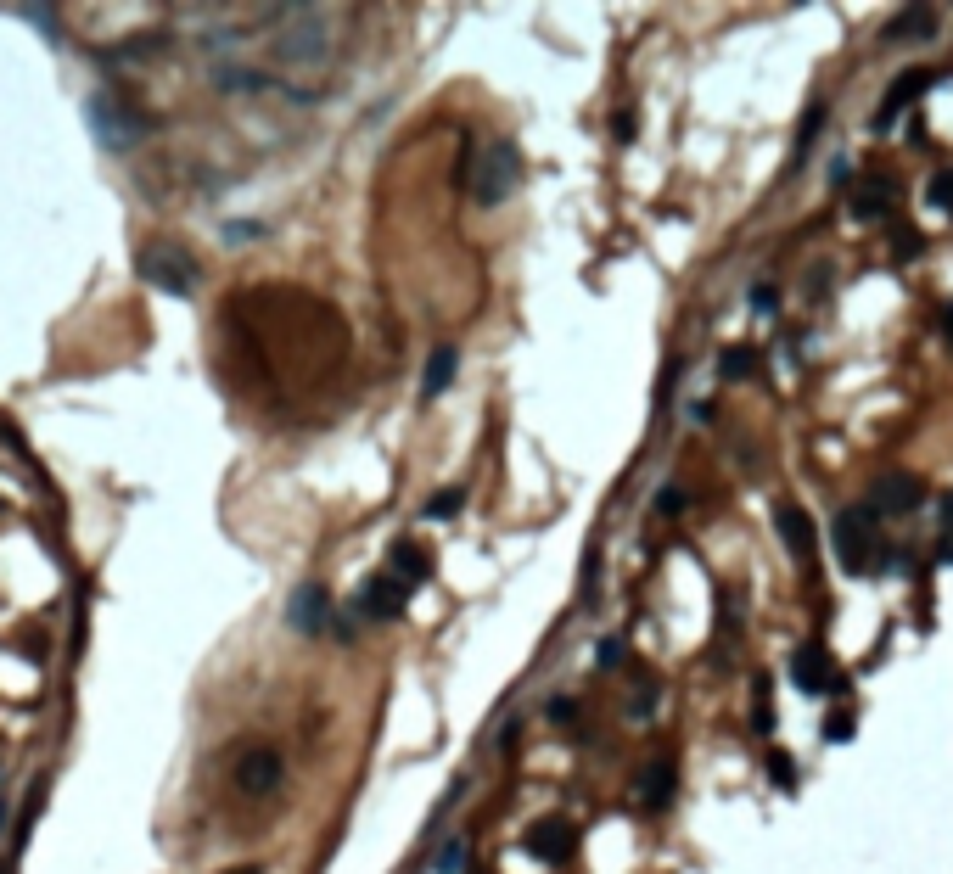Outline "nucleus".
<instances>
[{
    "instance_id": "obj_1",
    "label": "nucleus",
    "mask_w": 953,
    "mask_h": 874,
    "mask_svg": "<svg viewBox=\"0 0 953 874\" xmlns=\"http://www.w3.org/2000/svg\"><path fill=\"white\" fill-rule=\"evenodd\" d=\"M135 275H141L146 286H157V292H169V297L197 292V281H202L197 258L185 253V247H169V241H157V247H146V253L135 258Z\"/></svg>"
},
{
    "instance_id": "obj_2",
    "label": "nucleus",
    "mask_w": 953,
    "mask_h": 874,
    "mask_svg": "<svg viewBox=\"0 0 953 874\" xmlns=\"http://www.w3.org/2000/svg\"><path fill=\"white\" fill-rule=\"evenodd\" d=\"M471 169H477V180H471L477 202H483V208H499V202L522 185V152H516L511 141H494L483 152V163H471Z\"/></svg>"
},
{
    "instance_id": "obj_3",
    "label": "nucleus",
    "mask_w": 953,
    "mask_h": 874,
    "mask_svg": "<svg viewBox=\"0 0 953 874\" xmlns=\"http://www.w3.org/2000/svg\"><path fill=\"white\" fill-rule=\"evenodd\" d=\"M522 846H527V858L561 869V863L578 858V824H572V818H539V824L522 835Z\"/></svg>"
},
{
    "instance_id": "obj_4",
    "label": "nucleus",
    "mask_w": 953,
    "mask_h": 874,
    "mask_svg": "<svg viewBox=\"0 0 953 874\" xmlns=\"http://www.w3.org/2000/svg\"><path fill=\"white\" fill-rule=\"evenodd\" d=\"M925 90H931V68H903L892 85H886V96H881V107H875V118H869V129H875V135L897 129V118L909 113Z\"/></svg>"
},
{
    "instance_id": "obj_5",
    "label": "nucleus",
    "mask_w": 953,
    "mask_h": 874,
    "mask_svg": "<svg viewBox=\"0 0 953 874\" xmlns=\"http://www.w3.org/2000/svg\"><path fill=\"white\" fill-rule=\"evenodd\" d=\"M836 555L847 572H869V561H875V522H869V510H841L836 516Z\"/></svg>"
},
{
    "instance_id": "obj_6",
    "label": "nucleus",
    "mask_w": 953,
    "mask_h": 874,
    "mask_svg": "<svg viewBox=\"0 0 953 874\" xmlns=\"http://www.w3.org/2000/svg\"><path fill=\"white\" fill-rule=\"evenodd\" d=\"M286 779V762L275 746H247L242 757H236V785H242V796H275Z\"/></svg>"
},
{
    "instance_id": "obj_7",
    "label": "nucleus",
    "mask_w": 953,
    "mask_h": 874,
    "mask_svg": "<svg viewBox=\"0 0 953 874\" xmlns=\"http://www.w3.org/2000/svg\"><path fill=\"white\" fill-rule=\"evenodd\" d=\"M404 600H410V594L393 578H370L365 589L348 600V611H354L359 622H393V617H404Z\"/></svg>"
},
{
    "instance_id": "obj_8",
    "label": "nucleus",
    "mask_w": 953,
    "mask_h": 874,
    "mask_svg": "<svg viewBox=\"0 0 953 874\" xmlns=\"http://www.w3.org/2000/svg\"><path fill=\"white\" fill-rule=\"evenodd\" d=\"M275 57H281V62H320V57H326V23L303 12L298 29L275 34Z\"/></svg>"
},
{
    "instance_id": "obj_9",
    "label": "nucleus",
    "mask_w": 953,
    "mask_h": 874,
    "mask_svg": "<svg viewBox=\"0 0 953 874\" xmlns=\"http://www.w3.org/2000/svg\"><path fill=\"white\" fill-rule=\"evenodd\" d=\"M387 566H393V583H399L404 594H415V589H427L432 583V555H427V544H415V538H393Z\"/></svg>"
},
{
    "instance_id": "obj_10",
    "label": "nucleus",
    "mask_w": 953,
    "mask_h": 874,
    "mask_svg": "<svg viewBox=\"0 0 953 874\" xmlns=\"http://www.w3.org/2000/svg\"><path fill=\"white\" fill-rule=\"evenodd\" d=\"M925 505V482L914 471H886L875 482V510L881 516H903V510H920Z\"/></svg>"
},
{
    "instance_id": "obj_11",
    "label": "nucleus",
    "mask_w": 953,
    "mask_h": 874,
    "mask_svg": "<svg viewBox=\"0 0 953 874\" xmlns=\"http://www.w3.org/2000/svg\"><path fill=\"white\" fill-rule=\"evenodd\" d=\"M286 622H292L298 634H326L331 628V594L320 589V583H303V589L292 594V606H286Z\"/></svg>"
},
{
    "instance_id": "obj_12",
    "label": "nucleus",
    "mask_w": 953,
    "mask_h": 874,
    "mask_svg": "<svg viewBox=\"0 0 953 874\" xmlns=\"http://www.w3.org/2000/svg\"><path fill=\"white\" fill-rule=\"evenodd\" d=\"M791 684H797L802 695H825L830 690V656H825V645L791 650Z\"/></svg>"
},
{
    "instance_id": "obj_13",
    "label": "nucleus",
    "mask_w": 953,
    "mask_h": 874,
    "mask_svg": "<svg viewBox=\"0 0 953 874\" xmlns=\"http://www.w3.org/2000/svg\"><path fill=\"white\" fill-rule=\"evenodd\" d=\"M90 129H96L107 146H118L124 135H135V129H141V118H129L113 96H90Z\"/></svg>"
},
{
    "instance_id": "obj_14",
    "label": "nucleus",
    "mask_w": 953,
    "mask_h": 874,
    "mask_svg": "<svg viewBox=\"0 0 953 874\" xmlns=\"http://www.w3.org/2000/svg\"><path fill=\"white\" fill-rule=\"evenodd\" d=\"M774 527H780V544L791 555H813V522H808V510L802 505L780 499V505H774Z\"/></svg>"
},
{
    "instance_id": "obj_15",
    "label": "nucleus",
    "mask_w": 953,
    "mask_h": 874,
    "mask_svg": "<svg viewBox=\"0 0 953 874\" xmlns=\"http://www.w3.org/2000/svg\"><path fill=\"white\" fill-rule=\"evenodd\" d=\"M886 202H892V180H881V174H869V180L853 185V197H847V213H853L858 225H869V219H881Z\"/></svg>"
},
{
    "instance_id": "obj_16",
    "label": "nucleus",
    "mask_w": 953,
    "mask_h": 874,
    "mask_svg": "<svg viewBox=\"0 0 953 874\" xmlns=\"http://www.w3.org/2000/svg\"><path fill=\"white\" fill-rule=\"evenodd\" d=\"M455 370H460V348H455V342H443V348H432L427 376H421V398H443L449 387H455Z\"/></svg>"
},
{
    "instance_id": "obj_17",
    "label": "nucleus",
    "mask_w": 953,
    "mask_h": 874,
    "mask_svg": "<svg viewBox=\"0 0 953 874\" xmlns=\"http://www.w3.org/2000/svg\"><path fill=\"white\" fill-rule=\"evenodd\" d=\"M634 790H640V802L651 807V813H662V807L673 802V790H679V774H673V762H651Z\"/></svg>"
},
{
    "instance_id": "obj_18",
    "label": "nucleus",
    "mask_w": 953,
    "mask_h": 874,
    "mask_svg": "<svg viewBox=\"0 0 953 874\" xmlns=\"http://www.w3.org/2000/svg\"><path fill=\"white\" fill-rule=\"evenodd\" d=\"M892 40H931V34H937V12H931V6H909V12H897L892 17Z\"/></svg>"
},
{
    "instance_id": "obj_19",
    "label": "nucleus",
    "mask_w": 953,
    "mask_h": 874,
    "mask_svg": "<svg viewBox=\"0 0 953 874\" xmlns=\"http://www.w3.org/2000/svg\"><path fill=\"white\" fill-rule=\"evenodd\" d=\"M466 863H471L466 835H449V841H443V852H438V863H432V874H466Z\"/></svg>"
},
{
    "instance_id": "obj_20",
    "label": "nucleus",
    "mask_w": 953,
    "mask_h": 874,
    "mask_svg": "<svg viewBox=\"0 0 953 874\" xmlns=\"http://www.w3.org/2000/svg\"><path fill=\"white\" fill-rule=\"evenodd\" d=\"M718 376H724V381H746V376H757V348H729L724 359H718Z\"/></svg>"
},
{
    "instance_id": "obj_21",
    "label": "nucleus",
    "mask_w": 953,
    "mask_h": 874,
    "mask_svg": "<svg viewBox=\"0 0 953 874\" xmlns=\"http://www.w3.org/2000/svg\"><path fill=\"white\" fill-rule=\"evenodd\" d=\"M920 247H925V241H920V230H914V225H892V258H897V264L920 258Z\"/></svg>"
},
{
    "instance_id": "obj_22",
    "label": "nucleus",
    "mask_w": 953,
    "mask_h": 874,
    "mask_svg": "<svg viewBox=\"0 0 953 874\" xmlns=\"http://www.w3.org/2000/svg\"><path fill=\"white\" fill-rule=\"evenodd\" d=\"M460 505H466V488H438V494L427 499V516H432V522H443V516H455Z\"/></svg>"
},
{
    "instance_id": "obj_23",
    "label": "nucleus",
    "mask_w": 953,
    "mask_h": 874,
    "mask_svg": "<svg viewBox=\"0 0 953 874\" xmlns=\"http://www.w3.org/2000/svg\"><path fill=\"white\" fill-rule=\"evenodd\" d=\"M769 779L780 790H797V762L785 757V751H769Z\"/></svg>"
},
{
    "instance_id": "obj_24",
    "label": "nucleus",
    "mask_w": 953,
    "mask_h": 874,
    "mask_svg": "<svg viewBox=\"0 0 953 874\" xmlns=\"http://www.w3.org/2000/svg\"><path fill=\"white\" fill-rule=\"evenodd\" d=\"M925 202H931V208H953V169H942L937 180H931V191H925Z\"/></svg>"
},
{
    "instance_id": "obj_25",
    "label": "nucleus",
    "mask_w": 953,
    "mask_h": 874,
    "mask_svg": "<svg viewBox=\"0 0 953 874\" xmlns=\"http://www.w3.org/2000/svg\"><path fill=\"white\" fill-rule=\"evenodd\" d=\"M219 85L225 90H258L264 79H253V68H219Z\"/></svg>"
},
{
    "instance_id": "obj_26",
    "label": "nucleus",
    "mask_w": 953,
    "mask_h": 874,
    "mask_svg": "<svg viewBox=\"0 0 953 874\" xmlns=\"http://www.w3.org/2000/svg\"><path fill=\"white\" fill-rule=\"evenodd\" d=\"M853 729H858L853 712H830L825 718V740H853Z\"/></svg>"
},
{
    "instance_id": "obj_27",
    "label": "nucleus",
    "mask_w": 953,
    "mask_h": 874,
    "mask_svg": "<svg viewBox=\"0 0 953 874\" xmlns=\"http://www.w3.org/2000/svg\"><path fill=\"white\" fill-rule=\"evenodd\" d=\"M544 718H550V723H572V718H578V701H572V695H555V701L544 706Z\"/></svg>"
},
{
    "instance_id": "obj_28",
    "label": "nucleus",
    "mask_w": 953,
    "mask_h": 874,
    "mask_svg": "<svg viewBox=\"0 0 953 874\" xmlns=\"http://www.w3.org/2000/svg\"><path fill=\"white\" fill-rule=\"evenodd\" d=\"M651 712H656V690L645 684V690L634 695V701H628V718H651Z\"/></svg>"
},
{
    "instance_id": "obj_29",
    "label": "nucleus",
    "mask_w": 953,
    "mask_h": 874,
    "mask_svg": "<svg viewBox=\"0 0 953 874\" xmlns=\"http://www.w3.org/2000/svg\"><path fill=\"white\" fill-rule=\"evenodd\" d=\"M752 309H757V314H774V309H780V292H774V286H757V292H752Z\"/></svg>"
},
{
    "instance_id": "obj_30",
    "label": "nucleus",
    "mask_w": 953,
    "mask_h": 874,
    "mask_svg": "<svg viewBox=\"0 0 953 874\" xmlns=\"http://www.w3.org/2000/svg\"><path fill=\"white\" fill-rule=\"evenodd\" d=\"M612 135H617V141H634V135H640V124H634V113H617V118H612Z\"/></svg>"
},
{
    "instance_id": "obj_31",
    "label": "nucleus",
    "mask_w": 953,
    "mask_h": 874,
    "mask_svg": "<svg viewBox=\"0 0 953 874\" xmlns=\"http://www.w3.org/2000/svg\"><path fill=\"white\" fill-rule=\"evenodd\" d=\"M623 662V639H600V667H617Z\"/></svg>"
},
{
    "instance_id": "obj_32",
    "label": "nucleus",
    "mask_w": 953,
    "mask_h": 874,
    "mask_svg": "<svg viewBox=\"0 0 953 874\" xmlns=\"http://www.w3.org/2000/svg\"><path fill=\"white\" fill-rule=\"evenodd\" d=\"M819 124H825V107H808V118H802V146L819 135Z\"/></svg>"
},
{
    "instance_id": "obj_33",
    "label": "nucleus",
    "mask_w": 953,
    "mask_h": 874,
    "mask_svg": "<svg viewBox=\"0 0 953 874\" xmlns=\"http://www.w3.org/2000/svg\"><path fill=\"white\" fill-rule=\"evenodd\" d=\"M830 185H853V163H847V157H836V163H830Z\"/></svg>"
},
{
    "instance_id": "obj_34",
    "label": "nucleus",
    "mask_w": 953,
    "mask_h": 874,
    "mask_svg": "<svg viewBox=\"0 0 953 874\" xmlns=\"http://www.w3.org/2000/svg\"><path fill=\"white\" fill-rule=\"evenodd\" d=\"M656 505H662V510H684V494H679V488H662V499H656Z\"/></svg>"
},
{
    "instance_id": "obj_35",
    "label": "nucleus",
    "mask_w": 953,
    "mask_h": 874,
    "mask_svg": "<svg viewBox=\"0 0 953 874\" xmlns=\"http://www.w3.org/2000/svg\"><path fill=\"white\" fill-rule=\"evenodd\" d=\"M942 533H948V544H953V494L942 499Z\"/></svg>"
},
{
    "instance_id": "obj_36",
    "label": "nucleus",
    "mask_w": 953,
    "mask_h": 874,
    "mask_svg": "<svg viewBox=\"0 0 953 874\" xmlns=\"http://www.w3.org/2000/svg\"><path fill=\"white\" fill-rule=\"evenodd\" d=\"M942 337H948V348H953V303L942 309Z\"/></svg>"
},
{
    "instance_id": "obj_37",
    "label": "nucleus",
    "mask_w": 953,
    "mask_h": 874,
    "mask_svg": "<svg viewBox=\"0 0 953 874\" xmlns=\"http://www.w3.org/2000/svg\"><path fill=\"white\" fill-rule=\"evenodd\" d=\"M230 874H258V869H253V863H247V869H230Z\"/></svg>"
},
{
    "instance_id": "obj_38",
    "label": "nucleus",
    "mask_w": 953,
    "mask_h": 874,
    "mask_svg": "<svg viewBox=\"0 0 953 874\" xmlns=\"http://www.w3.org/2000/svg\"><path fill=\"white\" fill-rule=\"evenodd\" d=\"M0 824H6V796H0Z\"/></svg>"
}]
</instances>
